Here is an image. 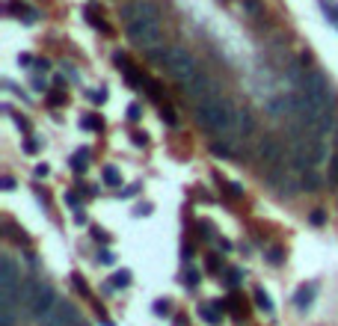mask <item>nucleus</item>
Here are the masks:
<instances>
[{"label": "nucleus", "instance_id": "obj_15", "mask_svg": "<svg viewBox=\"0 0 338 326\" xmlns=\"http://www.w3.org/2000/svg\"><path fill=\"white\" fill-rule=\"evenodd\" d=\"M145 56H148V62H154V65H166V59H169V47H151V50H145Z\"/></svg>", "mask_w": 338, "mask_h": 326}, {"label": "nucleus", "instance_id": "obj_44", "mask_svg": "<svg viewBox=\"0 0 338 326\" xmlns=\"http://www.w3.org/2000/svg\"><path fill=\"white\" fill-rule=\"evenodd\" d=\"M134 142L137 145H145V134H134Z\"/></svg>", "mask_w": 338, "mask_h": 326}, {"label": "nucleus", "instance_id": "obj_45", "mask_svg": "<svg viewBox=\"0 0 338 326\" xmlns=\"http://www.w3.org/2000/svg\"><path fill=\"white\" fill-rule=\"evenodd\" d=\"M74 326H89V324H83V321H77V324H74Z\"/></svg>", "mask_w": 338, "mask_h": 326}, {"label": "nucleus", "instance_id": "obj_10", "mask_svg": "<svg viewBox=\"0 0 338 326\" xmlns=\"http://www.w3.org/2000/svg\"><path fill=\"white\" fill-rule=\"evenodd\" d=\"M252 131H255V119H252V113L246 107H241L238 110V137L246 140V137H252Z\"/></svg>", "mask_w": 338, "mask_h": 326}, {"label": "nucleus", "instance_id": "obj_3", "mask_svg": "<svg viewBox=\"0 0 338 326\" xmlns=\"http://www.w3.org/2000/svg\"><path fill=\"white\" fill-rule=\"evenodd\" d=\"M163 68H166V74H169L172 80H178L181 86L190 83V80L199 74V62H196V56H193L187 47H181V45L169 47V59H166Z\"/></svg>", "mask_w": 338, "mask_h": 326}, {"label": "nucleus", "instance_id": "obj_23", "mask_svg": "<svg viewBox=\"0 0 338 326\" xmlns=\"http://www.w3.org/2000/svg\"><path fill=\"white\" fill-rule=\"evenodd\" d=\"M324 12H327V18H330V21H333V24L338 27V6H336V3L324 0Z\"/></svg>", "mask_w": 338, "mask_h": 326}, {"label": "nucleus", "instance_id": "obj_26", "mask_svg": "<svg viewBox=\"0 0 338 326\" xmlns=\"http://www.w3.org/2000/svg\"><path fill=\"white\" fill-rule=\"evenodd\" d=\"M199 279H202V276H199V270H193V267L184 273V282H187V285H199Z\"/></svg>", "mask_w": 338, "mask_h": 326}, {"label": "nucleus", "instance_id": "obj_41", "mask_svg": "<svg viewBox=\"0 0 338 326\" xmlns=\"http://www.w3.org/2000/svg\"><path fill=\"white\" fill-rule=\"evenodd\" d=\"M267 255H270V261H276V264H279V261H282V252H279V249H270V252H267Z\"/></svg>", "mask_w": 338, "mask_h": 326}, {"label": "nucleus", "instance_id": "obj_21", "mask_svg": "<svg viewBox=\"0 0 338 326\" xmlns=\"http://www.w3.org/2000/svg\"><path fill=\"white\" fill-rule=\"evenodd\" d=\"M71 166H74V172H86V151L83 148L71 157Z\"/></svg>", "mask_w": 338, "mask_h": 326}, {"label": "nucleus", "instance_id": "obj_6", "mask_svg": "<svg viewBox=\"0 0 338 326\" xmlns=\"http://www.w3.org/2000/svg\"><path fill=\"white\" fill-rule=\"evenodd\" d=\"M217 92H220V83L214 80V77H208V74H196L190 83H184V95L190 98V101H196V104H202V101H208V98H217Z\"/></svg>", "mask_w": 338, "mask_h": 326}, {"label": "nucleus", "instance_id": "obj_2", "mask_svg": "<svg viewBox=\"0 0 338 326\" xmlns=\"http://www.w3.org/2000/svg\"><path fill=\"white\" fill-rule=\"evenodd\" d=\"M128 39L143 50L160 47V42H163L160 18H134V21H128Z\"/></svg>", "mask_w": 338, "mask_h": 326}, {"label": "nucleus", "instance_id": "obj_38", "mask_svg": "<svg viewBox=\"0 0 338 326\" xmlns=\"http://www.w3.org/2000/svg\"><path fill=\"white\" fill-rule=\"evenodd\" d=\"M92 237H98L101 243H107V232H101V229H92Z\"/></svg>", "mask_w": 338, "mask_h": 326}, {"label": "nucleus", "instance_id": "obj_43", "mask_svg": "<svg viewBox=\"0 0 338 326\" xmlns=\"http://www.w3.org/2000/svg\"><path fill=\"white\" fill-rule=\"evenodd\" d=\"M18 65H21V68H24V65H33V56H21V59H18Z\"/></svg>", "mask_w": 338, "mask_h": 326}, {"label": "nucleus", "instance_id": "obj_42", "mask_svg": "<svg viewBox=\"0 0 338 326\" xmlns=\"http://www.w3.org/2000/svg\"><path fill=\"white\" fill-rule=\"evenodd\" d=\"M50 101H53V104H62L65 98H62V92H50Z\"/></svg>", "mask_w": 338, "mask_h": 326}, {"label": "nucleus", "instance_id": "obj_22", "mask_svg": "<svg viewBox=\"0 0 338 326\" xmlns=\"http://www.w3.org/2000/svg\"><path fill=\"white\" fill-rule=\"evenodd\" d=\"M110 285H113V288H125V285H131V273H128V270L116 273V276L110 279Z\"/></svg>", "mask_w": 338, "mask_h": 326}, {"label": "nucleus", "instance_id": "obj_31", "mask_svg": "<svg viewBox=\"0 0 338 326\" xmlns=\"http://www.w3.org/2000/svg\"><path fill=\"white\" fill-rule=\"evenodd\" d=\"M140 116H143V110H140V104H131V110H128V119H131V122H137Z\"/></svg>", "mask_w": 338, "mask_h": 326}, {"label": "nucleus", "instance_id": "obj_34", "mask_svg": "<svg viewBox=\"0 0 338 326\" xmlns=\"http://www.w3.org/2000/svg\"><path fill=\"white\" fill-rule=\"evenodd\" d=\"M71 279H74L77 291H83V294H86V282H83V276H80V273H71Z\"/></svg>", "mask_w": 338, "mask_h": 326}, {"label": "nucleus", "instance_id": "obj_39", "mask_svg": "<svg viewBox=\"0 0 338 326\" xmlns=\"http://www.w3.org/2000/svg\"><path fill=\"white\" fill-rule=\"evenodd\" d=\"M27 151L36 154V151H39V142H36V140H27Z\"/></svg>", "mask_w": 338, "mask_h": 326}, {"label": "nucleus", "instance_id": "obj_14", "mask_svg": "<svg viewBox=\"0 0 338 326\" xmlns=\"http://www.w3.org/2000/svg\"><path fill=\"white\" fill-rule=\"evenodd\" d=\"M312 300H315V288H312V285H306V288H300V291L294 294V303H297V309H303V312L312 306Z\"/></svg>", "mask_w": 338, "mask_h": 326}, {"label": "nucleus", "instance_id": "obj_4", "mask_svg": "<svg viewBox=\"0 0 338 326\" xmlns=\"http://www.w3.org/2000/svg\"><path fill=\"white\" fill-rule=\"evenodd\" d=\"M18 288H21L18 264H15L9 255H3V258H0V306H15Z\"/></svg>", "mask_w": 338, "mask_h": 326}, {"label": "nucleus", "instance_id": "obj_7", "mask_svg": "<svg viewBox=\"0 0 338 326\" xmlns=\"http://www.w3.org/2000/svg\"><path fill=\"white\" fill-rule=\"evenodd\" d=\"M53 306H56V294H53V288H50V285H39L36 297L27 303V312H30L33 321H42V318H48V312H50Z\"/></svg>", "mask_w": 338, "mask_h": 326}, {"label": "nucleus", "instance_id": "obj_20", "mask_svg": "<svg viewBox=\"0 0 338 326\" xmlns=\"http://www.w3.org/2000/svg\"><path fill=\"white\" fill-rule=\"evenodd\" d=\"M243 12H246L249 18H258V15L264 12V6H261V0H243Z\"/></svg>", "mask_w": 338, "mask_h": 326}, {"label": "nucleus", "instance_id": "obj_29", "mask_svg": "<svg viewBox=\"0 0 338 326\" xmlns=\"http://www.w3.org/2000/svg\"><path fill=\"white\" fill-rule=\"evenodd\" d=\"M223 187L229 190V196H241V193H243V187H241V184H229V181H223Z\"/></svg>", "mask_w": 338, "mask_h": 326}, {"label": "nucleus", "instance_id": "obj_33", "mask_svg": "<svg viewBox=\"0 0 338 326\" xmlns=\"http://www.w3.org/2000/svg\"><path fill=\"white\" fill-rule=\"evenodd\" d=\"M89 98H92V101H98V104H104V101H107V92H104V89H98V92H89Z\"/></svg>", "mask_w": 338, "mask_h": 326}, {"label": "nucleus", "instance_id": "obj_19", "mask_svg": "<svg viewBox=\"0 0 338 326\" xmlns=\"http://www.w3.org/2000/svg\"><path fill=\"white\" fill-rule=\"evenodd\" d=\"M104 184H110V187H119V184H122V175H119L116 166H107V169H104Z\"/></svg>", "mask_w": 338, "mask_h": 326}, {"label": "nucleus", "instance_id": "obj_17", "mask_svg": "<svg viewBox=\"0 0 338 326\" xmlns=\"http://www.w3.org/2000/svg\"><path fill=\"white\" fill-rule=\"evenodd\" d=\"M255 303L264 309V312H273L276 306H273V300H270V294L264 291V288H255Z\"/></svg>", "mask_w": 338, "mask_h": 326}, {"label": "nucleus", "instance_id": "obj_28", "mask_svg": "<svg viewBox=\"0 0 338 326\" xmlns=\"http://www.w3.org/2000/svg\"><path fill=\"white\" fill-rule=\"evenodd\" d=\"M83 128H86V131H92V128H101V119H98V116H86V119H83Z\"/></svg>", "mask_w": 338, "mask_h": 326}, {"label": "nucleus", "instance_id": "obj_5", "mask_svg": "<svg viewBox=\"0 0 338 326\" xmlns=\"http://www.w3.org/2000/svg\"><path fill=\"white\" fill-rule=\"evenodd\" d=\"M300 86H303V95L312 104H318L321 110H333V89H330L324 74H306Z\"/></svg>", "mask_w": 338, "mask_h": 326}, {"label": "nucleus", "instance_id": "obj_16", "mask_svg": "<svg viewBox=\"0 0 338 326\" xmlns=\"http://www.w3.org/2000/svg\"><path fill=\"white\" fill-rule=\"evenodd\" d=\"M199 318H202L205 324H217V321H220V309H217V303H214V306H202V309H199Z\"/></svg>", "mask_w": 338, "mask_h": 326}, {"label": "nucleus", "instance_id": "obj_27", "mask_svg": "<svg viewBox=\"0 0 338 326\" xmlns=\"http://www.w3.org/2000/svg\"><path fill=\"white\" fill-rule=\"evenodd\" d=\"M113 62H116V68H122V71H125V68H131V65H128V56H125V53H113Z\"/></svg>", "mask_w": 338, "mask_h": 326}, {"label": "nucleus", "instance_id": "obj_30", "mask_svg": "<svg viewBox=\"0 0 338 326\" xmlns=\"http://www.w3.org/2000/svg\"><path fill=\"white\" fill-rule=\"evenodd\" d=\"M226 279H229V285H238V282L243 279V273H241V270H229V273H226Z\"/></svg>", "mask_w": 338, "mask_h": 326}, {"label": "nucleus", "instance_id": "obj_40", "mask_svg": "<svg viewBox=\"0 0 338 326\" xmlns=\"http://www.w3.org/2000/svg\"><path fill=\"white\" fill-rule=\"evenodd\" d=\"M3 190H15V178L6 175V178H3Z\"/></svg>", "mask_w": 338, "mask_h": 326}, {"label": "nucleus", "instance_id": "obj_24", "mask_svg": "<svg viewBox=\"0 0 338 326\" xmlns=\"http://www.w3.org/2000/svg\"><path fill=\"white\" fill-rule=\"evenodd\" d=\"M145 89H148V95H151L154 101H160V98H163V89H160L157 83H151V80H145Z\"/></svg>", "mask_w": 338, "mask_h": 326}, {"label": "nucleus", "instance_id": "obj_37", "mask_svg": "<svg viewBox=\"0 0 338 326\" xmlns=\"http://www.w3.org/2000/svg\"><path fill=\"white\" fill-rule=\"evenodd\" d=\"M48 172H50V169H48V163H39V166H36V178H45Z\"/></svg>", "mask_w": 338, "mask_h": 326}, {"label": "nucleus", "instance_id": "obj_36", "mask_svg": "<svg viewBox=\"0 0 338 326\" xmlns=\"http://www.w3.org/2000/svg\"><path fill=\"white\" fill-rule=\"evenodd\" d=\"M65 205H68V208H77V205H80V199H77L74 193H65Z\"/></svg>", "mask_w": 338, "mask_h": 326}, {"label": "nucleus", "instance_id": "obj_25", "mask_svg": "<svg viewBox=\"0 0 338 326\" xmlns=\"http://www.w3.org/2000/svg\"><path fill=\"white\" fill-rule=\"evenodd\" d=\"M330 181L338 184V154H333V160H330Z\"/></svg>", "mask_w": 338, "mask_h": 326}, {"label": "nucleus", "instance_id": "obj_12", "mask_svg": "<svg viewBox=\"0 0 338 326\" xmlns=\"http://www.w3.org/2000/svg\"><path fill=\"white\" fill-rule=\"evenodd\" d=\"M211 154H214V157L229 160V157H235V148H232V142H229V140H217V142H211Z\"/></svg>", "mask_w": 338, "mask_h": 326}, {"label": "nucleus", "instance_id": "obj_35", "mask_svg": "<svg viewBox=\"0 0 338 326\" xmlns=\"http://www.w3.org/2000/svg\"><path fill=\"white\" fill-rule=\"evenodd\" d=\"M160 116H163V119H166L169 125H175V113H172L169 107H163V110H160Z\"/></svg>", "mask_w": 338, "mask_h": 326}, {"label": "nucleus", "instance_id": "obj_9", "mask_svg": "<svg viewBox=\"0 0 338 326\" xmlns=\"http://www.w3.org/2000/svg\"><path fill=\"white\" fill-rule=\"evenodd\" d=\"M258 157H261L267 166H279V163H282V157H285V148L279 145V140H276V137H261Z\"/></svg>", "mask_w": 338, "mask_h": 326}, {"label": "nucleus", "instance_id": "obj_32", "mask_svg": "<svg viewBox=\"0 0 338 326\" xmlns=\"http://www.w3.org/2000/svg\"><path fill=\"white\" fill-rule=\"evenodd\" d=\"M312 223H315V226H324V223H327V214H324V211H312Z\"/></svg>", "mask_w": 338, "mask_h": 326}, {"label": "nucleus", "instance_id": "obj_18", "mask_svg": "<svg viewBox=\"0 0 338 326\" xmlns=\"http://www.w3.org/2000/svg\"><path fill=\"white\" fill-rule=\"evenodd\" d=\"M86 21H89V24H95L98 30H104V33H113V27H110L107 21H101V18L95 15V9H86Z\"/></svg>", "mask_w": 338, "mask_h": 326}, {"label": "nucleus", "instance_id": "obj_8", "mask_svg": "<svg viewBox=\"0 0 338 326\" xmlns=\"http://www.w3.org/2000/svg\"><path fill=\"white\" fill-rule=\"evenodd\" d=\"M80 321L77 318V312L68 306V303H56L50 312H48V318H42V326H74Z\"/></svg>", "mask_w": 338, "mask_h": 326}, {"label": "nucleus", "instance_id": "obj_13", "mask_svg": "<svg viewBox=\"0 0 338 326\" xmlns=\"http://www.w3.org/2000/svg\"><path fill=\"white\" fill-rule=\"evenodd\" d=\"M300 187H303V190H318V187H321V175L315 172V166L306 169V172H300Z\"/></svg>", "mask_w": 338, "mask_h": 326}, {"label": "nucleus", "instance_id": "obj_1", "mask_svg": "<svg viewBox=\"0 0 338 326\" xmlns=\"http://www.w3.org/2000/svg\"><path fill=\"white\" fill-rule=\"evenodd\" d=\"M238 110L229 98H208L202 104H196V122L202 131L220 137V140H232L238 137Z\"/></svg>", "mask_w": 338, "mask_h": 326}, {"label": "nucleus", "instance_id": "obj_11", "mask_svg": "<svg viewBox=\"0 0 338 326\" xmlns=\"http://www.w3.org/2000/svg\"><path fill=\"white\" fill-rule=\"evenodd\" d=\"M9 9H12V15H18L21 21H27V24H36L39 21V12L36 9H30V6H24V3H18V0H12L9 3Z\"/></svg>", "mask_w": 338, "mask_h": 326}]
</instances>
